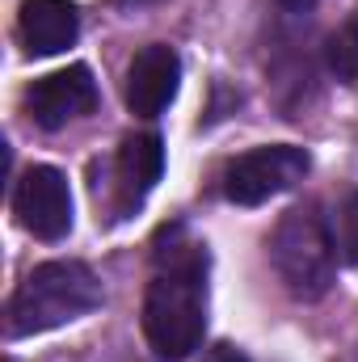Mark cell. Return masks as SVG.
Segmentation results:
<instances>
[{
  "instance_id": "1",
  "label": "cell",
  "mask_w": 358,
  "mask_h": 362,
  "mask_svg": "<svg viewBox=\"0 0 358 362\" xmlns=\"http://www.w3.org/2000/svg\"><path fill=\"white\" fill-rule=\"evenodd\" d=\"M207 333V249L181 245L156 253V274L144 295V337L156 358L181 362Z\"/></svg>"
},
{
  "instance_id": "2",
  "label": "cell",
  "mask_w": 358,
  "mask_h": 362,
  "mask_svg": "<svg viewBox=\"0 0 358 362\" xmlns=\"http://www.w3.org/2000/svg\"><path fill=\"white\" fill-rule=\"evenodd\" d=\"M101 303V282L85 262H42L25 274V282L8 299V333H51L89 316Z\"/></svg>"
},
{
  "instance_id": "3",
  "label": "cell",
  "mask_w": 358,
  "mask_h": 362,
  "mask_svg": "<svg viewBox=\"0 0 358 362\" xmlns=\"http://www.w3.org/2000/svg\"><path fill=\"white\" fill-rule=\"evenodd\" d=\"M333 262H337V240L329 236L325 215L316 206H291L270 236V266L287 286V295L304 303L329 295Z\"/></svg>"
},
{
  "instance_id": "4",
  "label": "cell",
  "mask_w": 358,
  "mask_h": 362,
  "mask_svg": "<svg viewBox=\"0 0 358 362\" xmlns=\"http://www.w3.org/2000/svg\"><path fill=\"white\" fill-rule=\"evenodd\" d=\"M308 152L295 144H270V148H253L245 156H236L224 173V194L236 206H262L270 198H278L282 189L299 185L308 173Z\"/></svg>"
},
{
  "instance_id": "5",
  "label": "cell",
  "mask_w": 358,
  "mask_h": 362,
  "mask_svg": "<svg viewBox=\"0 0 358 362\" xmlns=\"http://www.w3.org/2000/svg\"><path fill=\"white\" fill-rule=\"evenodd\" d=\"M17 223L38 240H64L72 232V189L51 165H30L13 189Z\"/></svg>"
},
{
  "instance_id": "6",
  "label": "cell",
  "mask_w": 358,
  "mask_h": 362,
  "mask_svg": "<svg viewBox=\"0 0 358 362\" xmlns=\"http://www.w3.org/2000/svg\"><path fill=\"white\" fill-rule=\"evenodd\" d=\"M97 105V81L85 64H72V68H59L42 81H34L25 93V110L30 118L42 127V131H59L68 127L72 118L89 114Z\"/></svg>"
},
{
  "instance_id": "7",
  "label": "cell",
  "mask_w": 358,
  "mask_h": 362,
  "mask_svg": "<svg viewBox=\"0 0 358 362\" xmlns=\"http://www.w3.org/2000/svg\"><path fill=\"white\" fill-rule=\"evenodd\" d=\"M178 85H181V59L173 47L165 42H152L144 47L131 68H127V110L139 114V118H156L173 97H178Z\"/></svg>"
},
{
  "instance_id": "8",
  "label": "cell",
  "mask_w": 358,
  "mask_h": 362,
  "mask_svg": "<svg viewBox=\"0 0 358 362\" xmlns=\"http://www.w3.org/2000/svg\"><path fill=\"white\" fill-rule=\"evenodd\" d=\"M17 30L30 55H59L76 42L81 17L72 0H21Z\"/></svg>"
},
{
  "instance_id": "9",
  "label": "cell",
  "mask_w": 358,
  "mask_h": 362,
  "mask_svg": "<svg viewBox=\"0 0 358 362\" xmlns=\"http://www.w3.org/2000/svg\"><path fill=\"white\" fill-rule=\"evenodd\" d=\"M165 173V144L161 135H131L118 152V165H114V189H118V211H135Z\"/></svg>"
},
{
  "instance_id": "10",
  "label": "cell",
  "mask_w": 358,
  "mask_h": 362,
  "mask_svg": "<svg viewBox=\"0 0 358 362\" xmlns=\"http://www.w3.org/2000/svg\"><path fill=\"white\" fill-rule=\"evenodd\" d=\"M325 59L337 81H358V21H346L337 34H329Z\"/></svg>"
},
{
  "instance_id": "11",
  "label": "cell",
  "mask_w": 358,
  "mask_h": 362,
  "mask_svg": "<svg viewBox=\"0 0 358 362\" xmlns=\"http://www.w3.org/2000/svg\"><path fill=\"white\" fill-rule=\"evenodd\" d=\"M337 253H342V262H350L358 266V189L342 202V211H337Z\"/></svg>"
},
{
  "instance_id": "12",
  "label": "cell",
  "mask_w": 358,
  "mask_h": 362,
  "mask_svg": "<svg viewBox=\"0 0 358 362\" xmlns=\"http://www.w3.org/2000/svg\"><path fill=\"white\" fill-rule=\"evenodd\" d=\"M207 362H249V358H245V354H241L236 346H228V341H219V346H215V350L207 354Z\"/></svg>"
},
{
  "instance_id": "13",
  "label": "cell",
  "mask_w": 358,
  "mask_h": 362,
  "mask_svg": "<svg viewBox=\"0 0 358 362\" xmlns=\"http://www.w3.org/2000/svg\"><path fill=\"white\" fill-rule=\"evenodd\" d=\"M278 4H282V8H312L316 0H278Z\"/></svg>"
}]
</instances>
